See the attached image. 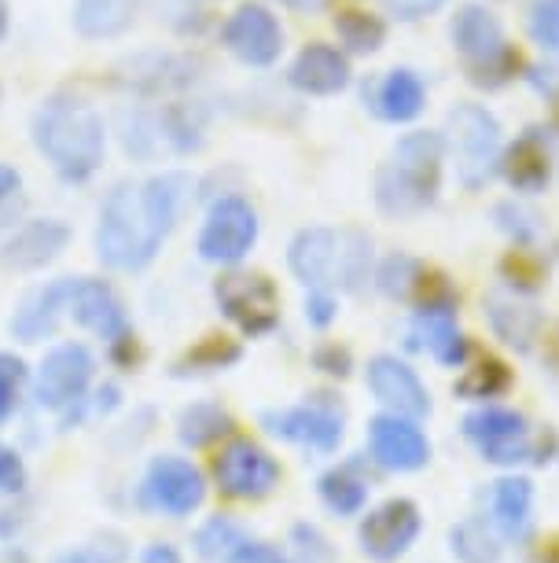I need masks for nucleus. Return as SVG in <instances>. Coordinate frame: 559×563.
I'll return each mask as SVG.
<instances>
[{
	"mask_svg": "<svg viewBox=\"0 0 559 563\" xmlns=\"http://www.w3.org/2000/svg\"><path fill=\"white\" fill-rule=\"evenodd\" d=\"M192 196L188 174H158L147 185H119L97 225V258L114 273H141L163 251Z\"/></svg>",
	"mask_w": 559,
	"mask_h": 563,
	"instance_id": "f257e3e1",
	"label": "nucleus"
},
{
	"mask_svg": "<svg viewBox=\"0 0 559 563\" xmlns=\"http://www.w3.org/2000/svg\"><path fill=\"white\" fill-rule=\"evenodd\" d=\"M34 144L48 158L52 169L81 185L103 166L108 155V133L97 108L78 97H48L34 114Z\"/></svg>",
	"mask_w": 559,
	"mask_h": 563,
	"instance_id": "f03ea898",
	"label": "nucleus"
},
{
	"mask_svg": "<svg viewBox=\"0 0 559 563\" xmlns=\"http://www.w3.org/2000/svg\"><path fill=\"white\" fill-rule=\"evenodd\" d=\"M446 141L438 133H409L394 144L376 177V203L387 218H416L438 199Z\"/></svg>",
	"mask_w": 559,
	"mask_h": 563,
	"instance_id": "7ed1b4c3",
	"label": "nucleus"
},
{
	"mask_svg": "<svg viewBox=\"0 0 559 563\" xmlns=\"http://www.w3.org/2000/svg\"><path fill=\"white\" fill-rule=\"evenodd\" d=\"M372 262V240L361 232H332V229H302L291 240L288 265L305 288H346L357 291L368 280Z\"/></svg>",
	"mask_w": 559,
	"mask_h": 563,
	"instance_id": "20e7f679",
	"label": "nucleus"
},
{
	"mask_svg": "<svg viewBox=\"0 0 559 563\" xmlns=\"http://www.w3.org/2000/svg\"><path fill=\"white\" fill-rule=\"evenodd\" d=\"M97 379V357L86 343H56L41 357V365L30 379L34 406L56 412L63 428L81 420V409L89 406V390Z\"/></svg>",
	"mask_w": 559,
	"mask_h": 563,
	"instance_id": "39448f33",
	"label": "nucleus"
},
{
	"mask_svg": "<svg viewBox=\"0 0 559 563\" xmlns=\"http://www.w3.org/2000/svg\"><path fill=\"white\" fill-rule=\"evenodd\" d=\"M463 434L474 442V450L482 453V461L515 467L523 461L530 464H548L559 450L556 434L541 431L534 434L523 412L515 409H479L463 420Z\"/></svg>",
	"mask_w": 559,
	"mask_h": 563,
	"instance_id": "423d86ee",
	"label": "nucleus"
},
{
	"mask_svg": "<svg viewBox=\"0 0 559 563\" xmlns=\"http://www.w3.org/2000/svg\"><path fill=\"white\" fill-rule=\"evenodd\" d=\"M206 475L177 453H158L147 461L141 490H136V505L152 516L163 519H188L195 516L206 501Z\"/></svg>",
	"mask_w": 559,
	"mask_h": 563,
	"instance_id": "0eeeda50",
	"label": "nucleus"
},
{
	"mask_svg": "<svg viewBox=\"0 0 559 563\" xmlns=\"http://www.w3.org/2000/svg\"><path fill=\"white\" fill-rule=\"evenodd\" d=\"M452 45L468 59L471 81L479 85H504L519 67V56L504 41L501 23L479 4L460 8L457 19H452Z\"/></svg>",
	"mask_w": 559,
	"mask_h": 563,
	"instance_id": "6e6552de",
	"label": "nucleus"
},
{
	"mask_svg": "<svg viewBox=\"0 0 559 563\" xmlns=\"http://www.w3.org/2000/svg\"><path fill=\"white\" fill-rule=\"evenodd\" d=\"M449 147L463 188H482L501 166V125L479 103H457L449 111Z\"/></svg>",
	"mask_w": 559,
	"mask_h": 563,
	"instance_id": "1a4fd4ad",
	"label": "nucleus"
},
{
	"mask_svg": "<svg viewBox=\"0 0 559 563\" xmlns=\"http://www.w3.org/2000/svg\"><path fill=\"white\" fill-rule=\"evenodd\" d=\"M210 479L232 501H261L280 486V461L255 439H228L210 461Z\"/></svg>",
	"mask_w": 559,
	"mask_h": 563,
	"instance_id": "9d476101",
	"label": "nucleus"
},
{
	"mask_svg": "<svg viewBox=\"0 0 559 563\" xmlns=\"http://www.w3.org/2000/svg\"><path fill=\"white\" fill-rule=\"evenodd\" d=\"M214 302L244 335H269L280 324V291L269 276L232 269L214 280Z\"/></svg>",
	"mask_w": 559,
	"mask_h": 563,
	"instance_id": "9b49d317",
	"label": "nucleus"
},
{
	"mask_svg": "<svg viewBox=\"0 0 559 563\" xmlns=\"http://www.w3.org/2000/svg\"><path fill=\"white\" fill-rule=\"evenodd\" d=\"M420 530H424L420 505L409 501V497H390V501L361 512L357 545H361V556H368L372 563H398L413 549Z\"/></svg>",
	"mask_w": 559,
	"mask_h": 563,
	"instance_id": "f8f14e48",
	"label": "nucleus"
},
{
	"mask_svg": "<svg viewBox=\"0 0 559 563\" xmlns=\"http://www.w3.org/2000/svg\"><path fill=\"white\" fill-rule=\"evenodd\" d=\"M258 243V214L247 199L225 196L210 207V214L199 232V258L214 265H236L244 262L250 247Z\"/></svg>",
	"mask_w": 559,
	"mask_h": 563,
	"instance_id": "ddd939ff",
	"label": "nucleus"
},
{
	"mask_svg": "<svg viewBox=\"0 0 559 563\" xmlns=\"http://www.w3.org/2000/svg\"><path fill=\"white\" fill-rule=\"evenodd\" d=\"M261 428H266L272 439L294 442V445H302V450L335 453L346 434V420L335 401H310V406L261 412Z\"/></svg>",
	"mask_w": 559,
	"mask_h": 563,
	"instance_id": "4468645a",
	"label": "nucleus"
},
{
	"mask_svg": "<svg viewBox=\"0 0 559 563\" xmlns=\"http://www.w3.org/2000/svg\"><path fill=\"white\" fill-rule=\"evenodd\" d=\"M67 317L78 328H86V332L103 339L108 346L133 335L130 313H125V302L119 299V291H114L108 280H97V276H70Z\"/></svg>",
	"mask_w": 559,
	"mask_h": 563,
	"instance_id": "2eb2a0df",
	"label": "nucleus"
},
{
	"mask_svg": "<svg viewBox=\"0 0 559 563\" xmlns=\"http://www.w3.org/2000/svg\"><path fill=\"white\" fill-rule=\"evenodd\" d=\"M368 450L387 472H420L431 461V442L420 431V420L379 412L368 420Z\"/></svg>",
	"mask_w": 559,
	"mask_h": 563,
	"instance_id": "dca6fc26",
	"label": "nucleus"
},
{
	"mask_svg": "<svg viewBox=\"0 0 559 563\" xmlns=\"http://www.w3.org/2000/svg\"><path fill=\"white\" fill-rule=\"evenodd\" d=\"M221 41L225 48L247 67H269L280 59L283 52V30L277 15L261 4H244L228 15V23L221 26Z\"/></svg>",
	"mask_w": 559,
	"mask_h": 563,
	"instance_id": "f3484780",
	"label": "nucleus"
},
{
	"mask_svg": "<svg viewBox=\"0 0 559 563\" xmlns=\"http://www.w3.org/2000/svg\"><path fill=\"white\" fill-rule=\"evenodd\" d=\"M368 390H372L376 401L387 412H398V417H409V420L431 417V395H427L424 379H420L405 361H398L390 354H379L368 361Z\"/></svg>",
	"mask_w": 559,
	"mask_h": 563,
	"instance_id": "a211bd4d",
	"label": "nucleus"
},
{
	"mask_svg": "<svg viewBox=\"0 0 559 563\" xmlns=\"http://www.w3.org/2000/svg\"><path fill=\"white\" fill-rule=\"evenodd\" d=\"M288 78L305 97H335V92H343L346 85H350V59H346L339 48L313 41V45H305L299 52V59L291 63Z\"/></svg>",
	"mask_w": 559,
	"mask_h": 563,
	"instance_id": "6ab92c4d",
	"label": "nucleus"
},
{
	"mask_svg": "<svg viewBox=\"0 0 559 563\" xmlns=\"http://www.w3.org/2000/svg\"><path fill=\"white\" fill-rule=\"evenodd\" d=\"M67 295H70V276L45 284V288L30 291L23 306L12 317V335L19 343H45L56 335L59 321L67 317Z\"/></svg>",
	"mask_w": 559,
	"mask_h": 563,
	"instance_id": "aec40b11",
	"label": "nucleus"
},
{
	"mask_svg": "<svg viewBox=\"0 0 559 563\" xmlns=\"http://www.w3.org/2000/svg\"><path fill=\"white\" fill-rule=\"evenodd\" d=\"M501 174L515 188V192H526V196L545 192L548 180H552V152H548L545 133L541 130H526L519 141L504 152Z\"/></svg>",
	"mask_w": 559,
	"mask_h": 563,
	"instance_id": "412c9836",
	"label": "nucleus"
},
{
	"mask_svg": "<svg viewBox=\"0 0 559 563\" xmlns=\"http://www.w3.org/2000/svg\"><path fill=\"white\" fill-rule=\"evenodd\" d=\"M67 240H70V229L56 218L26 221V225L4 243V262L12 265V269H23V273L41 269V265L59 258L63 247H67Z\"/></svg>",
	"mask_w": 559,
	"mask_h": 563,
	"instance_id": "4be33fe9",
	"label": "nucleus"
},
{
	"mask_svg": "<svg viewBox=\"0 0 559 563\" xmlns=\"http://www.w3.org/2000/svg\"><path fill=\"white\" fill-rule=\"evenodd\" d=\"M487 317L490 328L497 332L501 343H508L519 354H530L534 343L545 332V317L534 310L530 302H519L508 291H493L487 299Z\"/></svg>",
	"mask_w": 559,
	"mask_h": 563,
	"instance_id": "5701e85b",
	"label": "nucleus"
},
{
	"mask_svg": "<svg viewBox=\"0 0 559 563\" xmlns=\"http://www.w3.org/2000/svg\"><path fill=\"white\" fill-rule=\"evenodd\" d=\"M413 335L441 365L457 368L468 361V339L457 328V306H424V310H416Z\"/></svg>",
	"mask_w": 559,
	"mask_h": 563,
	"instance_id": "b1692460",
	"label": "nucleus"
},
{
	"mask_svg": "<svg viewBox=\"0 0 559 563\" xmlns=\"http://www.w3.org/2000/svg\"><path fill=\"white\" fill-rule=\"evenodd\" d=\"M493 523L504 538L523 541L534 527V483L523 475H504L493 483Z\"/></svg>",
	"mask_w": 559,
	"mask_h": 563,
	"instance_id": "393cba45",
	"label": "nucleus"
},
{
	"mask_svg": "<svg viewBox=\"0 0 559 563\" xmlns=\"http://www.w3.org/2000/svg\"><path fill=\"white\" fill-rule=\"evenodd\" d=\"M250 530L239 523L236 516H228V512H214V516H206L203 523L195 527V534H192V549H195V556L203 560V563H232L250 545Z\"/></svg>",
	"mask_w": 559,
	"mask_h": 563,
	"instance_id": "a878e982",
	"label": "nucleus"
},
{
	"mask_svg": "<svg viewBox=\"0 0 559 563\" xmlns=\"http://www.w3.org/2000/svg\"><path fill=\"white\" fill-rule=\"evenodd\" d=\"M427 103L424 81L416 78L413 70H390L383 81L376 85V97H372V111L383 122H413Z\"/></svg>",
	"mask_w": 559,
	"mask_h": 563,
	"instance_id": "bb28decb",
	"label": "nucleus"
},
{
	"mask_svg": "<svg viewBox=\"0 0 559 563\" xmlns=\"http://www.w3.org/2000/svg\"><path fill=\"white\" fill-rule=\"evenodd\" d=\"M232 428H236V420L217 401H192L177 417V439L185 450H206L221 439H232Z\"/></svg>",
	"mask_w": 559,
	"mask_h": 563,
	"instance_id": "cd10ccee",
	"label": "nucleus"
},
{
	"mask_svg": "<svg viewBox=\"0 0 559 563\" xmlns=\"http://www.w3.org/2000/svg\"><path fill=\"white\" fill-rule=\"evenodd\" d=\"M368 490L372 486H368L357 464H339L316 479V494H321L324 508L335 516H361L368 505Z\"/></svg>",
	"mask_w": 559,
	"mask_h": 563,
	"instance_id": "c85d7f7f",
	"label": "nucleus"
},
{
	"mask_svg": "<svg viewBox=\"0 0 559 563\" xmlns=\"http://www.w3.org/2000/svg\"><path fill=\"white\" fill-rule=\"evenodd\" d=\"M74 26L81 37H119L133 26V0H74Z\"/></svg>",
	"mask_w": 559,
	"mask_h": 563,
	"instance_id": "c756f323",
	"label": "nucleus"
},
{
	"mask_svg": "<svg viewBox=\"0 0 559 563\" xmlns=\"http://www.w3.org/2000/svg\"><path fill=\"white\" fill-rule=\"evenodd\" d=\"M512 387V372L504 361L497 357H482L479 365L468 368L463 376L452 384V390H457V398L463 401H490V398H501L504 390Z\"/></svg>",
	"mask_w": 559,
	"mask_h": 563,
	"instance_id": "7c9ffc66",
	"label": "nucleus"
},
{
	"mask_svg": "<svg viewBox=\"0 0 559 563\" xmlns=\"http://www.w3.org/2000/svg\"><path fill=\"white\" fill-rule=\"evenodd\" d=\"M449 549L460 563H497L501 541L482 519H463L449 530Z\"/></svg>",
	"mask_w": 559,
	"mask_h": 563,
	"instance_id": "2f4dec72",
	"label": "nucleus"
},
{
	"mask_svg": "<svg viewBox=\"0 0 559 563\" xmlns=\"http://www.w3.org/2000/svg\"><path fill=\"white\" fill-rule=\"evenodd\" d=\"M335 30H339L343 45L354 48V52H379L387 41V26L383 19L372 15V12H339V19H335Z\"/></svg>",
	"mask_w": 559,
	"mask_h": 563,
	"instance_id": "473e14b6",
	"label": "nucleus"
},
{
	"mask_svg": "<svg viewBox=\"0 0 559 563\" xmlns=\"http://www.w3.org/2000/svg\"><path fill=\"white\" fill-rule=\"evenodd\" d=\"M239 350L232 339L225 335H206L203 343L192 346L185 354V361H177V376H188V372H217V368H228L239 361Z\"/></svg>",
	"mask_w": 559,
	"mask_h": 563,
	"instance_id": "72a5a7b5",
	"label": "nucleus"
},
{
	"mask_svg": "<svg viewBox=\"0 0 559 563\" xmlns=\"http://www.w3.org/2000/svg\"><path fill=\"white\" fill-rule=\"evenodd\" d=\"M504 276H508V284L515 291H537L545 284V262L537 258V254L530 251V243H515V251L504 258Z\"/></svg>",
	"mask_w": 559,
	"mask_h": 563,
	"instance_id": "f704fd0d",
	"label": "nucleus"
},
{
	"mask_svg": "<svg viewBox=\"0 0 559 563\" xmlns=\"http://www.w3.org/2000/svg\"><path fill=\"white\" fill-rule=\"evenodd\" d=\"M288 545H291V552H288L291 563H332L335 560L328 534L313 523H294Z\"/></svg>",
	"mask_w": 559,
	"mask_h": 563,
	"instance_id": "c9c22d12",
	"label": "nucleus"
},
{
	"mask_svg": "<svg viewBox=\"0 0 559 563\" xmlns=\"http://www.w3.org/2000/svg\"><path fill=\"white\" fill-rule=\"evenodd\" d=\"M26 379H30V372L23 365V357L4 354V350H0V423H8L15 417Z\"/></svg>",
	"mask_w": 559,
	"mask_h": 563,
	"instance_id": "e433bc0d",
	"label": "nucleus"
},
{
	"mask_svg": "<svg viewBox=\"0 0 559 563\" xmlns=\"http://www.w3.org/2000/svg\"><path fill=\"white\" fill-rule=\"evenodd\" d=\"M30 483V472L15 445L0 442V497H23Z\"/></svg>",
	"mask_w": 559,
	"mask_h": 563,
	"instance_id": "4c0bfd02",
	"label": "nucleus"
},
{
	"mask_svg": "<svg viewBox=\"0 0 559 563\" xmlns=\"http://www.w3.org/2000/svg\"><path fill=\"white\" fill-rule=\"evenodd\" d=\"M530 34L537 45L559 52V0H537L530 15Z\"/></svg>",
	"mask_w": 559,
	"mask_h": 563,
	"instance_id": "58836bf2",
	"label": "nucleus"
},
{
	"mask_svg": "<svg viewBox=\"0 0 559 563\" xmlns=\"http://www.w3.org/2000/svg\"><path fill=\"white\" fill-rule=\"evenodd\" d=\"M350 350L339 346V343H321L313 350V368H321V372H328V376H339L346 379L350 376Z\"/></svg>",
	"mask_w": 559,
	"mask_h": 563,
	"instance_id": "ea45409f",
	"label": "nucleus"
},
{
	"mask_svg": "<svg viewBox=\"0 0 559 563\" xmlns=\"http://www.w3.org/2000/svg\"><path fill=\"white\" fill-rule=\"evenodd\" d=\"M335 299L328 288H310V299H305V321H310L313 328H328L335 321Z\"/></svg>",
	"mask_w": 559,
	"mask_h": 563,
	"instance_id": "a19ab883",
	"label": "nucleus"
},
{
	"mask_svg": "<svg viewBox=\"0 0 559 563\" xmlns=\"http://www.w3.org/2000/svg\"><path fill=\"white\" fill-rule=\"evenodd\" d=\"M441 4H446V0H387V12L405 19V23H413V19H424L431 12H438Z\"/></svg>",
	"mask_w": 559,
	"mask_h": 563,
	"instance_id": "79ce46f5",
	"label": "nucleus"
},
{
	"mask_svg": "<svg viewBox=\"0 0 559 563\" xmlns=\"http://www.w3.org/2000/svg\"><path fill=\"white\" fill-rule=\"evenodd\" d=\"M232 563H291V556L288 552H280L277 545H266V541H250V545Z\"/></svg>",
	"mask_w": 559,
	"mask_h": 563,
	"instance_id": "37998d69",
	"label": "nucleus"
},
{
	"mask_svg": "<svg viewBox=\"0 0 559 563\" xmlns=\"http://www.w3.org/2000/svg\"><path fill=\"white\" fill-rule=\"evenodd\" d=\"M141 563H185V556L170 541H152V545L141 552Z\"/></svg>",
	"mask_w": 559,
	"mask_h": 563,
	"instance_id": "c03bdc74",
	"label": "nucleus"
},
{
	"mask_svg": "<svg viewBox=\"0 0 559 563\" xmlns=\"http://www.w3.org/2000/svg\"><path fill=\"white\" fill-rule=\"evenodd\" d=\"M97 401H92V409L97 412H103V417H108V412H114L122 406V390H119V384H103V387H97V395H92Z\"/></svg>",
	"mask_w": 559,
	"mask_h": 563,
	"instance_id": "a18cd8bd",
	"label": "nucleus"
},
{
	"mask_svg": "<svg viewBox=\"0 0 559 563\" xmlns=\"http://www.w3.org/2000/svg\"><path fill=\"white\" fill-rule=\"evenodd\" d=\"M15 192H19V174H15L12 166L0 163V207H4Z\"/></svg>",
	"mask_w": 559,
	"mask_h": 563,
	"instance_id": "49530a36",
	"label": "nucleus"
},
{
	"mask_svg": "<svg viewBox=\"0 0 559 563\" xmlns=\"http://www.w3.org/2000/svg\"><path fill=\"white\" fill-rule=\"evenodd\" d=\"M283 8H291V12H321L328 0H280Z\"/></svg>",
	"mask_w": 559,
	"mask_h": 563,
	"instance_id": "de8ad7c7",
	"label": "nucleus"
},
{
	"mask_svg": "<svg viewBox=\"0 0 559 563\" xmlns=\"http://www.w3.org/2000/svg\"><path fill=\"white\" fill-rule=\"evenodd\" d=\"M8 37V0H0V41Z\"/></svg>",
	"mask_w": 559,
	"mask_h": 563,
	"instance_id": "09e8293b",
	"label": "nucleus"
},
{
	"mask_svg": "<svg viewBox=\"0 0 559 563\" xmlns=\"http://www.w3.org/2000/svg\"><path fill=\"white\" fill-rule=\"evenodd\" d=\"M0 563H26V556H23V552H4V556H0Z\"/></svg>",
	"mask_w": 559,
	"mask_h": 563,
	"instance_id": "8fccbe9b",
	"label": "nucleus"
}]
</instances>
